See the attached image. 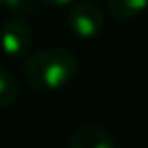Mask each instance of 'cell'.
Wrapping results in <instances>:
<instances>
[{"instance_id":"6da1fadb","label":"cell","mask_w":148,"mask_h":148,"mask_svg":"<svg viewBox=\"0 0 148 148\" xmlns=\"http://www.w3.org/2000/svg\"><path fill=\"white\" fill-rule=\"evenodd\" d=\"M23 72L36 91H57L78 74V59L65 48H48L27 57Z\"/></svg>"},{"instance_id":"7a4b0ae2","label":"cell","mask_w":148,"mask_h":148,"mask_svg":"<svg viewBox=\"0 0 148 148\" xmlns=\"http://www.w3.org/2000/svg\"><path fill=\"white\" fill-rule=\"evenodd\" d=\"M66 25L80 38H93L105 27V12L91 0H78L70 4Z\"/></svg>"},{"instance_id":"3957f363","label":"cell","mask_w":148,"mask_h":148,"mask_svg":"<svg viewBox=\"0 0 148 148\" xmlns=\"http://www.w3.org/2000/svg\"><path fill=\"white\" fill-rule=\"evenodd\" d=\"M32 46L31 27L23 19L13 17L4 23L0 31V49L10 59H23Z\"/></svg>"},{"instance_id":"277c9868","label":"cell","mask_w":148,"mask_h":148,"mask_svg":"<svg viewBox=\"0 0 148 148\" xmlns=\"http://www.w3.org/2000/svg\"><path fill=\"white\" fill-rule=\"evenodd\" d=\"M69 148H116L112 135L99 125H84L74 133Z\"/></svg>"},{"instance_id":"5b68a950","label":"cell","mask_w":148,"mask_h":148,"mask_svg":"<svg viewBox=\"0 0 148 148\" xmlns=\"http://www.w3.org/2000/svg\"><path fill=\"white\" fill-rule=\"evenodd\" d=\"M108 13L116 19L129 21L148 10V0H106Z\"/></svg>"},{"instance_id":"8992f818","label":"cell","mask_w":148,"mask_h":148,"mask_svg":"<svg viewBox=\"0 0 148 148\" xmlns=\"http://www.w3.org/2000/svg\"><path fill=\"white\" fill-rule=\"evenodd\" d=\"M19 97V84L8 70L0 69V108L13 105Z\"/></svg>"},{"instance_id":"52a82bcc","label":"cell","mask_w":148,"mask_h":148,"mask_svg":"<svg viewBox=\"0 0 148 148\" xmlns=\"http://www.w3.org/2000/svg\"><path fill=\"white\" fill-rule=\"evenodd\" d=\"M4 8L8 12H12L15 17H25L32 12V4L31 0H6Z\"/></svg>"},{"instance_id":"ba28073f","label":"cell","mask_w":148,"mask_h":148,"mask_svg":"<svg viewBox=\"0 0 148 148\" xmlns=\"http://www.w3.org/2000/svg\"><path fill=\"white\" fill-rule=\"evenodd\" d=\"M44 4L51 6V8H63V6H69V4H74V0H42Z\"/></svg>"},{"instance_id":"9c48e42d","label":"cell","mask_w":148,"mask_h":148,"mask_svg":"<svg viewBox=\"0 0 148 148\" xmlns=\"http://www.w3.org/2000/svg\"><path fill=\"white\" fill-rule=\"evenodd\" d=\"M6 4V0H0V6H4Z\"/></svg>"}]
</instances>
